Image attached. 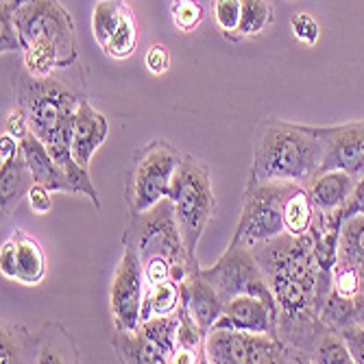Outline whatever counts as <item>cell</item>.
<instances>
[{"label":"cell","instance_id":"obj_29","mask_svg":"<svg viewBox=\"0 0 364 364\" xmlns=\"http://www.w3.org/2000/svg\"><path fill=\"white\" fill-rule=\"evenodd\" d=\"M136 46H138V28H136V18H134V11H129L124 16V20L120 22V26L116 28V33L109 38L107 46H105V55L116 59V61H122V59H129L131 55L136 53Z\"/></svg>","mask_w":364,"mask_h":364},{"label":"cell","instance_id":"obj_31","mask_svg":"<svg viewBox=\"0 0 364 364\" xmlns=\"http://www.w3.org/2000/svg\"><path fill=\"white\" fill-rule=\"evenodd\" d=\"M203 14H205L203 5L198 3V0H173V3H171L173 24L183 33H190V31H194L198 24H201Z\"/></svg>","mask_w":364,"mask_h":364},{"label":"cell","instance_id":"obj_25","mask_svg":"<svg viewBox=\"0 0 364 364\" xmlns=\"http://www.w3.org/2000/svg\"><path fill=\"white\" fill-rule=\"evenodd\" d=\"M314 214H316V210L310 201L308 190L304 186H299L290 194V198L286 201V208H284L286 234H292V236L308 234L314 223Z\"/></svg>","mask_w":364,"mask_h":364},{"label":"cell","instance_id":"obj_16","mask_svg":"<svg viewBox=\"0 0 364 364\" xmlns=\"http://www.w3.org/2000/svg\"><path fill=\"white\" fill-rule=\"evenodd\" d=\"M107 136H109L107 118L83 98L73 124V155L85 171H90L94 153L107 140Z\"/></svg>","mask_w":364,"mask_h":364},{"label":"cell","instance_id":"obj_37","mask_svg":"<svg viewBox=\"0 0 364 364\" xmlns=\"http://www.w3.org/2000/svg\"><path fill=\"white\" fill-rule=\"evenodd\" d=\"M26 201L31 205V210L36 212V214H46L50 212L53 208V201H50V190L42 183H33L26 192Z\"/></svg>","mask_w":364,"mask_h":364},{"label":"cell","instance_id":"obj_20","mask_svg":"<svg viewBox=\"0 0 364 364\" xmlns=\"http://www.w3.org/2000/svg\"><path fill=\"white\" fill-rule=\"evenodd\" d=\"M33 183H36V179H33V175L26 166L22 151L16 159H11L9 164H5V166H0V203H3V220L16 212V208L22 201V196H26V192Z\"/></svg>","mask_w":364,"mask_h":364},{"label":"cell","instance_id":"obj_30","mask_svg":"<svg viewBox=\"0 0 364 364\" xmlns=\"http://www.w3.org/2000/svg\"><path fill=\"white\" fill-rule=\"evenodd\" d=\"M214 20L227 40L238 42L240 0H214Z\"/></svg>","mask_w":364,"mask_h":364},{"label":"cell","instance_id":"obj_13","mask_svg":"<svg viewBox=\"0 0 364 364\" xmlns=\"http://www.w3.org/2000/svg\"><path fill=\"white\" fill-rule=\"evenodd\" d=\"M0 271L7 279L36 286L46 277V255L38 240L16 231L0 249Z\"/></svg>","mask_w":364,"mask_h":364},{"label":"cell","instance_id":"obj_2","mask_svg":"<svg viewBox=\"0 0 364 364\" xmlns=\"http://www.w3.org/2000/svg\"><path fill=\"white\" fill-rule=\"evenodd\" d=\"M16 96V105H20L28 118L31 134H36L55 161L68 175L77 194H85L92 198L96 210H101V198L90 179V171H85L73 155V124L77 109L83 96L68 81L57 75L46 79L31 77L22 70H7Z\"/></svg>","mask_w":364,"mask_h":364},{"label":"cell","instance_id":"obj_21","mask_svg":"<svg viewBox=\"0 0 364 364\" xmlns=\"http://www.w3.org/2000/svg\"><path fill=\"white\" fill-rule=\"evenodd\" d=\"M38 343H33L28 329L20 323H3L0 329V362H36Z\"/></svg>","mask_w":364,"mask_h":364},{"label":"cell","instance_id":"obj_1","mask_svg":"<svg viewBox=\"0 0 364 364\" xmlns=\"http://www.w3.org/2000/svg\"><path fill=\"white\" fill-rule=\"evenodd\" d=\"M267 277L277 304L275 338L294 351H301L312 362V351L327 329L321 310L332 292L334 273L318 267L314 238L282 234L275 240L251 249Z\"/></svg>","mask_w":364,"mask_h":364},{"label":"cell","instance_id":"obj_33","mask_svg":"<svg viewBox=\"0 0 364 364\" xmlns=\"http://www.w3.org/2000/svg\"><path fill=\"white\" fill-rule=\"evenodd\" d=\"M290 28L294 33V38L299 40L301 44H306V46H314L318 42V38H321L318 22L310 14H304V11H296L290 18Z\"/></svg>","mask_w":364,"mask_h":364},{"label":"cell","instance_id":"obj_26","mask_svg":"<svg viewBox=\"0 0 364 364\" xmlns=\"http://www.w3.org/2000/svg\"><path fill=\"white\" fill-rule=\"evenodd\" d=\"M273 22L271 0H240V26H238V42L245 38L259 36L264 28Z\"/></svg>","mask_w":364,"mask_h":364},{"label":"cell","instance_id":"obj_39","mask_svg":"<svg viewBox=\"0 0 364 364\" xmlns=\"http://www.w3.org/2000/svg\"><path fill=\"white\" fill-rule=\"evenodd\" d=\"M362 214L364 216V175L355 181V188L349 196L347 205L343 208V216L349 218V216H358Z\"/></svg>","mask_w":364,"mask_h":364},{"label":"cell","instance_id":"obj_17","mask_svg":"<svg viewBox=\"0 0 364 364\" xmlns=\"http://www.w3.org/2000/svg\"><path fill=\"white\" fill-rule=\"evenodd\" d=\"M20 151L24 155L26 166L38 183L46 186L50 192H63V194H77L75 186L70 183L68 175L63 173V168L55 161L46 144L36 136L28 134L26 138L20 140Z\"/></svg>","mask_w":364,"mask_h":364},{"label":"cell","instance_id":"obj_7","mask_svg":"<svg viewBox=\"0 0 364 364\" xmlns=\"http://www.w3.org/2000/svg\"><path fill=\"white\" fill-rule=\"evenodd\" d=\"M301 183L294 181H249L242 198V212L234 242L249 249L286 234L284 208L290 194Z\"/></svg>","mask_w":364,"mask_h":364},{"label":"cell","instance_id":"obj_19","mask_svg":"<svg viewBox=\"0 0 364 364\" xmlns=\"http://www.w3.org/2000/svg\"><path fill=\"white\" fill-rule=\"evenodd\" d=\"M112 345H114V351H116L120 362H129V364L171 362V355L161 347H157L153 341H149L140 329H134V332H122V329H116Z\"/></svg>","mask_w":364,"mask_h":364},{"label":"cell","instance_id":"obj_3","mask_svg":"<svg viewBox=\"0 0 364 364\" xmlns=\"http://www.w3.org/2000/svg\"><path fill=\"white\" fill-rule=\"evenodd\" d=\"M22 46V68L46 79L77 65V36L70 14L59 0H3Z\"/></svg>","mask_w":364,"mask_h":364},{"label":"cell","instance_id":"obj_28","mask_svg":"<svg viewBox=\"0 0 364 364\" xmlns=\"http://www.w3.org/2000/svg\"><path fill=\"white\" fill-rule=\"evenodd\" d=\"M321 321H323L327 327L336 329V332H343L345 327H349V325L355 323L353 299H351V296L338 294V292L332 288V292L327 294V299H325V304H323Z\"/></svg>","mask_w":364,"mask_h":364},{"label":"cell","instance_id":"obj_41","mask_svg":"<svg viewBox=\"0 0 364 364\" xmlns=\"http://www.w3.org/2000/svg\"><path fill=\"white\" fill-rule=\"evenodd\" d=\"M353 312H355V323L364 327V292L353 296Z\"/></svg>","mask_w":364,"mask_h":364},{"label":"cell","instance_id":"obj_35","mask_svg":"<svg viewBox=\"0 0 364 364\" xmlns=\"http://www.w3.org/2000/svg\"><path fill=\"white\" fill-rule=\"evenodd\" d=\"M144 65H146V70L151 75H155V77L168 73V68H171V50L164 46V44H153L146 50Z\"/></svg>","mask_w":364,"mask_h":364},{"label":"cell","instance_id":"obj_10","mask_svg":"<svg viewBox=\"0 0 364 364\" xmlns=\"http://www.w3.org/2000/svg\"><path fill=\"white\" fill-rule=\"evenodd\" d=\"M198 273L214 286V290L225 304L238 294H253L264 299L269 306L277 308L262 267L257 264L253 251L245 245L231 240L227 251L218 257L214 267H198Z\"/></svg>","mask_w":364,"mask_h":364},{"label":"cell","instance_id":"obj_9","mask_svg":"<svg viewBox=\"0 0 364 364\" xmlns=\"http://www.w3.org/2000/svg\"><path fill=\"white\" fill-rule=\"evenodd\" d=\"M205 362L212 364H275L304 362L310 358L294 351L271 334H253L240 329L212 327L205 336Z\"/></svg>","mask_w":364,"mask_h":364},{"label":"cell","instance_id":"obj_4","mask_svg":"<svg viewBox=\"0 0 364 364\" xmlns=\"http://www.w3.org/2000/svg\"><path fill=\"white\" fill-rule=\"evenodd\" d=\"M323 153L316 127L269 118L257 127L249 181H294L306 188L321 173Z\"/></svg>","mask_w":364,"mask_h":364},{"label":"cell","instance_id":"obj_23","mask_svg":"<svg viewBox=\"0 0 364 364\" xmlns=\"http://www.w3.org/2000/svg\"><path fill=\"white\" fill-rule=\"evenodd\" d=\"M131 11V7L124 0H98L92 11V33L96 44L105 50L109 38L116 33L124 16Z\"/></svg>","mask_w":364,"mask_h":364},{"label":"cell","instance_id":"obj_40","mask_svg":"<svg viewBox=\"0 0 364 364\" xmlns=\"http://www.w3.org/2000/svg\"><path fill=\"white\" fill-rule=\"evenodd\" d=\"M18 155H20V140L3 131V136H0V166H5V164H9Z\"/></svg>","mask_w":364,"mask_h":364},{"label":"cell","instance_id":"obj_22","mask_svg":"<svg viewBox=\"0 0 364 364\" xmlns=\"http://www.w3.org/2000/svg\"><path fill=\"white\" fill-rule=\"evenodd\" d=\"M36 362H79L75 341L59 323H46L42 336L38 338Z\"/></svg>","mask_w":364,"mask_h":364},{"label":"cell","instance_id":"obj_8","mask_svg":"<svg viewBox=\"0 0 364 364\" xmlns=\"http://www.w3.org/2000/svg\"><path fill=\"white\" fill-rule=\"evenodd\" d=\"M186 153L166 140H153L134 157L127 179V203L131 214L144 212L171 194V186Z\"/></svg>","mask_w":364,"mask_h":364},{"label":"cell","instance_id":"obj_12","mask_svg":"<svg viewBox=\"0 0 364 364\" xmlns=\"http://www.w3.org/2000/svg\"><path fill=\"white\" fill-rule=\"evenodd\" d=\"M325 153L321 171H345L360 179L364 175V120L332 127H316Z\"/></svg>","mask_w":364,"mask_h":364},{"label":"cell","instance_id":"obj_18","mask_svg":"<svg viewBox=\"0 0 364 364\" xmlns=\"http://www.w3.org/2000/svg\"><path fill=\"white\" fill-rule=\"evenodd\" d=\"M355 177L345 171H321L308 186L310 201L318 212H336L343 210L355 188Z\"/></svg>","mask_w":364,"mask_h":364},{"label":"cell","instance_id":"obj_6","mask_svg":"<svg viewBox=\"0 0 364 364\" xmlns=\"http://www.w3.org/2000/svg\"><path fill=\"white\" fill-rule=\"evenodd\" d=\"M168 198L175 205V216L181 229L188 259L192 267H198L196 247L216 212V194L205 164L194 159L192 155H186L175 173Z\"/></svg>","mask_w":364,"mask_h":364},{"label":"cell","instance_id":"obj_36","mask_svg":"<svg viewBox=\"0 0 364 364\" xmlns=\"http://www.w3.org/2000/svg\"><path fill=\"white\" fill-rule=\"evenodd\" d=\"M341 334H343V338H345V343L353 355V362L364 364V327L353 323V325L345 327Z\"/></svg>","mask_w":364,"mask_h":364},{"label":"cell","instance_id":"obj_38","mask_svg":"<svg viewBox=\"0 0 364 364\" xmlns=\"http://www.w3.org/2000/svg\"><path fill=\"white\" fill-rule=\"evenodd\" d=\"M3 131H7V134L16 136L18 140L26 138L31 134V127H28V118L24 114V109L20 105H16L9 116L5 118V124H3Z\"/></svg>","mask_w":364,"mask_h":364},{"label":"cell","instance_id":"obj_5","mask_svg":"<svg viewBox=\"0 0 364 364\" xmlns=\"http://www.w3.org/2000/svg\"><path fill=\"white\" fill-rule=\"evenodd\" d=\"M122 245L134 249L142 264L153 257H166L173 264V282L177 284H181L192 271L198 269L192 267L188 259L181 229L175 216V205L168 196L144 212L131 214Z\"/></svg>","mask_w":364,"mask_h":364},{"label":"cell","instance_id":"obj_15","mask_svg":"<svg viewBox=\"0 0 364 364\" xmlns=\"http://www.w3.org/2000/svg\"><path fill=\"white\" fill-rule=\"evenodd\" d=\"M181 306L196 321V325L208 334L225 310V301L218 296L214 286L196 271H192L181 284Z\"/></svg>","mask_w":364,"mask_h":364},{"label":"cell","instance_id":"obj_34","mask_svg":"<svg viewBox=\"0 0 364 364\" xmlns=\"http://www.w3.org/2000/svg\"><path fill=\"white\" fill-rule=\"evenodd\" d=\"M142 267H144L146 286H157L161 282L173 279V264L166 257H153V259L144 262Z\"/></svg>","mask_w":364,"mask_h":364},{"label":"cell","instance_id":"obj_42","mask_svg":"<svg viewBox=\"0 0 364 364\" xmlns=\"http://www.w3.org/2000/svg\"><path fill=\"white\" fill-rule=\"evenodd\" d=\"M355 269H358V273H360V279H362V292H364V262H360Z\"/></svg>","mask_w":364,"mask_h":364},{"label":"cell","instance_id":"obj_32","mask_svg":"<svg viewBox=\"0 0 364 364\" xmlns=\"http://www.w3.org/2000/svg\"><path fill=\"white\" fill-rule=\"evenodd\" d=\"M338 294L343 296H353L362 292V279H360V273L353 264H347V262H336L334 267V286H332Z\"/></svg>","mask_w":364,"mask_h":364},{"label":"cell","instance_id":"obj_14","mask_svg":"<svg viewBox=\"0 0 364 364\" xmlns=\"http://www.w3.org/2000/svg\"><path fill=\"white\" fill-rule=\"evenodd\" d=\"M275 323H277V308L269 306L264 299H259V296L238 294L225 304V310L220 318L214 323V327L275 336Z\"/></svg>","mask_w":364,"mask_h":364},{"label":"cell","instance_id":"obj_11","mask_svg":"<svg viewBox=\"0 0 364 364\" xmlns=\"http://www.w3.org/2000/svg\"><path fill=\"white\" fill-rule=\"evenodd\" d=\"M146 288L149 286L140 255L131 247H124V253L116 264V271L109 284V310L116 329L134 332V329L140 327Z\"/></svg>","mask_w":364,"mask_h":364},{"label":"cell","instance_id":"obj_27","mask_svg":"<svg viewBox=\"0 0 364 364\" xmlns=\"http://www.w3.org/2000/svg\"><path fill=\"white\" fill-rule=\"evenodd\" d=\"M312 362H316V364H351L353 355H351L343 334L332 327H327L312 351Z\"/></svg>","mask_w":364,"mask_h":364},{"label":"cell","instance_id":"obj_24","mask_svg":"<svg viewBox=\"0 0 364 364\" xmlns=\"http://www.w3.org/2000/svg\"><path fill=\"white\" fill-rule=\"evenodd\" d=\"M181 304V288L177 282L168 279L161 282L157 286H149L144 294V304H142V314L140 323L149 321L153 316H168L175 314Z\"/></svg>","mask_w":364,"mask_h":364}]
</instances>
